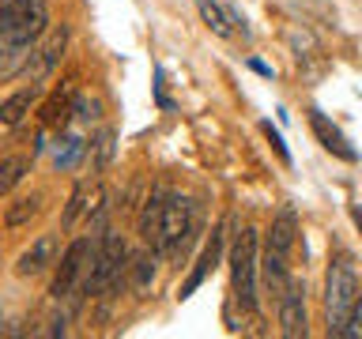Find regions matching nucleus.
I'll return each instance as SVG.
<instances>
[{
	"label": "nucleus",
	"instance_id": "obj_14",
	"mask_svg": "<svg viewBox=\"0 0 362 339\" xmlns=\"http://www.w3.org/2000/svg\"><path fill=\"white\" fill-rule=\"evenodd\" d=\"M42 211V192H30V196H16L4 208V226L8 230H19V226H27L34 215Z\"/></svg>",
	"mask_w": 362,
	"mask_h": 339
},
{
	"label": "nucleus",
	"instance_id": "obj_9",
	"mask_svg": "<svg viewBox=\"0 0 362 339\" xmlns=\"http://www.w3.org/2000/svg\"><path fill=\"white\" fill-rule=\"evenodd\" d=\"M223 245H226V222L223 226H215L211 230V242L200 249V256H197V264H192V271H189V279L181 282V298H192V294H197L200 287H204V279L211 275V268L219 264V256H223Z\"/></svg>",
	"mask_w": 362,
	"mask_h": 339
},
{
	"label": "nucleus",
	"instance_id": "obj_13",
	"mask_svg": "<svg viewBox=\"0 0 362 339\" xmlns=\"http://www.w3.org/2000/svg\"><path fill=\"white\" fill-rule=\"evenodd\" d=\"M64 45H68V27L53 30V34H49V42H45L38 53H30V56H34V72H38V76H49L53 68L61 64V56H64Z\"/></svg>",
	"mask_w": 362,
	"mask_h": 339
},
{
	"label": "nucleus",
	"instance_id": "obj_1",
	"mask_svg": "<svg viewBox=\"0 0 362 339\" xmlns=\"http://www.w3.org/2000/svg\"><path fill=\"white\" fill-rule=\"evenodd\" d=\"M257 275H260V230L242 226L230 249V290L238 309L257 316L260 313V294H257Z\"/></svg>",
	"mask_w": 362,
	"mask_h": 339
},
{
	"label": "nucleus",
	"instance_id": "obj_27",
	"mask_svg": "<svg viewBox=\"0 0 362 339\" xmlns=\"http://www.w3.org/2000/svg\"><path fill=\"white\" fill-rule=\"evenodd\" d=\"M351 219H355V226L362 230V208H351Z\"/></svg>",
	"mask_w": 362,
	"mask_h": 339
},
{
	"label": "nucleus",
	"instance_id": "obj_21",
	"mask_svg": "<svg viewBox=\"0 0 362 339\" xmlns=\"http://www.w3.org/2000/svg\"><path fill=\"white\" fill-rule=\"evenodd\" d=\"M260 132L268 136V143H272V151L279 155V162H283V166H291L294 158H291V147L283 143V136H279V129H272V121H264V124H260Z\"/></svg>",
	"mask_w": 362,
	"mask_h": 339
},
{
	"label": "nucleus",
	"instance_id": "obj_2",
	"mask_svg": "<svg viewBox=\"0 0 362 339\" xmlns=\"http://www.w3.org/2000/svg\"><path fill=\"white\" fill-rule=\"evenodd\" d=\"M49 27V8L45 0H4L0 11V42L8 56H23Z\"/></svg>",
	"mask_w": 362,
	"mask_h": 339
},
{
	"label": "nucleus",
	"instance_id": "obj_15",
	"mask_svg": "<svg viewBox=\"0 0 362 339\" xmlns=\"http://www.w3.org/2000/svg\"><path fill=\"white\" fill-rule=\"evenodd\" d=\"M197 11L204 19V27H208L215 38H230V8H223L219 0H197Z\"/></svg>",
	"mask_w": 362,
	"mask_h": 339
},
{
	"label": "nucleus",
	"instance_id": "obj_10",
	"mask_svg": "<svg viewBox=\"0 0 362 339\" xmlns=\"http://www.w3.org/2000/svg\"><path fill=\"white\" fill-rule=\"evenodd\" d=\"M310 129H313V136H317V143L325 147L328 155H336V158H344V162H358V151L351 147V140L344 132L336 129L332 121L325 117L321 109H310Z\"/></svg>",
	"mask_w": 362,
	"mask_h": 339
},
{
	"label": "nucleus",
	"instance_id": "obj_20",
	"mask_svg": "<svg viewBox=\"0 0 362 339\" xmlns=\"http://www.w3.org/2000/svg\"><path fill=\"white\" fill-rule=\"evenodd\" d=\"M155 264H158V260H155L151 253H144V256L132 260V287H136V290H147V287L155 282V271H158Z\"/></svg>",
	"mask_w": 362,
	"mask_h": 339
},
{
	"label": "nucleus",
	"instance_id": "obj_7",
	"mask_svg": "<svg viewBox=\"0 0 362 339\" xmlns=\"http://www.w3.org/2000/svg\"><path fill=\"white\" fill-rule=\"evenodd\" d=\"M95 249L98 245H90V237H76L72 245L61 253V264H57V275H53V287L49 294L57 302L68 298L79 282H87V271H90V260H95Z\"/></svg>",
	"mask_w": 362,
	"mask_h": 339
},
{
	"label": "nucleus",
	"instance_id": "obj_17",
	"mask_svg": "<svg viewBox=\"0 0 362 339\" xmlns=\"http://www.w3.org/2000/svg\"><path fill=\"white\" fill-rule=\"evenodd\" d=\"M30 162H34L30 155H11V158H4V166H0V192H11V189H16L19 181L30 174Z\"/></svg>",
	"mask_w": 362,
	"mask_h": 339
},
{
	"label": "nucleus",
	"instance_id": "obj_6",
	"mask_svg": "<svg viewBox=\"0 0 362 339\" xmlns=\"http://www.w3.org/2000/svg\"><path fill=\"white\" fill-rule=\"evenodd\" d=\"M124 268H132L124 237L121 234H102V242L95 249V260H90V271H87V282H83L87 298H102V294L117 290Z\"/></svg>",
	"mask_w": 362,
	"mask_h": 339
},
{
	"label": "nucleus",
	"instance_id": "obj_19",
	"mask_svg": "<svg viewBox=\"0 0 362 339\" xmlns=\"http://www.w3.org/2000/svg\"><path fill=\"white\" fill-rule=\"evenodd\" d=\"M83 147H87V143L79 140V136H68V140L53 151V166H57V170H72V166L79 162V155H83Z\"/></svg>",
	"mask_w": 362,
	"mask_h": 339
},
{
	"label": "nucleus",
	"instance_id": "obj_5",
	"mask_svg": "<svg viewBox=\"0 0 362 339\" xmlns=\"http://www.w3.org/2000/svg\"><path fill=\"white\" fill-rule=\"evenodd\" d=\"M298 242V219H294L291 208H283L276 219H272L268 234H264V256H260V275L272 290H279L287 282V260H291V249Z\"/></svg>",
	"mask_w": 362,
	"mask_h": 339
},
{
	"label": "nucleus",
	"instance_id": "obj_26",
	"mask_svg": "<svg viewBox=\"0 0 362 339\" xmlns=\"http://www.w3.org/2000/svg\"><path fill=\"white\" fill-rule=\"evenodd\" d=\"M249 68H253L257 76H264V79H272V68H268L264 61H257V56H253V61H249Z\"/></svg>",
	"mask_w": 362,
	"mask_h": 339
},
{
	"label": "nucleus",
	"instance_id": "obj_3",
	"mask_svg": "<svg viewBox=\"0 0 362 339\" xmlns=\"http://www.w3.org/2000/svg\"><path fill=\"white\" fill-rule=\"evenodd\" d=\"M362 298L358 290V275L351 268V260L339 253L332 256L328 264V275H325V316H328V335H344L347 332V321H351V309L355 302Z\"/></svg>",
	"mask_w": 362,
	"mask_h": 339
},
{
	"label": "nucleus",
	"instance_id": "obj_25",
	"mask_svg": "<svg viewBox=\"0 0 362 339\" xmlns=\"http://www.w3.org/2000/svg\"><path fill=\"white\" fill-rule=\"evenodd\" d=\"M155 98H158V106H163V109H174V102H170L166 90H163V68H155Z\"/></svg>",
	"mask_w": 362,
	"mask_h": 339
},
{
	"label": "nucleus",
	"instance_id": "obj_24",
	"mask_svg": "<svg viewBox=\"0 0 362 339\" xmlns=\"http://www.w3.org/2000/svg\"><path fill=\"white\" fill-rule=\"evenodd\" d=\"M110 155H113V136H110V132H102V140H98V166H106V162H110Z\"/></svg>",
	"mask_w": 362,
	"mask_h": 339
},
{
	"label": "nucleus",
	"instance_id": "obj_23",
	"mask_svg": "<svg viewBox=\"0 0 362 339\" xmlns=\"http://www.w3.org/2000/svg\"><path fill=\"white\" fill-rule=\"evenodd\" d=\"M344 335L362 339V298L355 302V309H351V321H347V332H344Z\"/></svg>",
	"mask_w": 362,
	"mask_h": 339
},
{
	"label": "nucleus",
	"instance_id": "obj_12",
	"mask_svg": "<svg viewBox=\"0 0 362 339\" xmlns=\"http://www.w3.org/2000/svg\"><path fill=\"white\" fill-rule=\"evenodd\" d=\"M38 95H42L38 87H19V90H11V95L0 102V121H4L8 129H16V124L27 117L34 106H38Z\"/></svg>",
	"mask_w": 362,
	"mask_h": 339
},
{
	"label": "nucleus",
	"instance_id": "obj_11",
	"mask_svg": "<svg viewBox=\"0 0 362 339\" xmlns=\"http://www.w3.org/2000/svg\"><path fill=\"white\" fill-rule=\"evenodd\" d=\"M49 264H57V237L53 234H42L38 242H30V249H23V253H19L16 275H23V279L42 275Z\"/></svg>",
	"mask_w": 362,
	"mask_h": 339
},
{
	"label": "nucleus",
	"instance_id": "obj_8",
	"mask_svg": "<svg viewBox=\"0 0 362 339\" xmlns=\"http://www.w3.org/2000/svg\"><path fill=\"white\" fill-rule=\"evenodd\" d=\"M276 313H279V332L287 339H298L310 332V321H305V287L298 279H287L276 290Z\"/></svg>",
	"mask_w": 362,
	"mask_h": 339
},
{
	"label": "nucleus",
	"instance_id": "obj_18",
	"mask_svg": "<svg viewBox=\"0 0 362 339\" xmlns=\"http://www.w3.org/2000/svg\"><path fill=\"white\" fill-rule=\"evenodd\" d=\"M87 203H90L87 185H76L72 192H68V203H64V215H61V226H64V230H72V226L79 222V215L87 211Z\"/></svg>",
	"mask_w": 362,
	"mask_h": 339
},
{
	"label": "nucleus",
	"instance_id": "obj_22",
	"mask_svg": "<svg viewBox=\"0 0 362 339\" xmlns=\"http://www.w3.org/2000/svg\"><path fill=\"white\" fill-rule=\"evenodd\" d=\"M72 113H76V121H79V124H87V121H95V117H98V102L76 98V102H72Z\"/></svg>",
	"mask_w": 362,
	"mask_h": 339
},
{
	"label": "nucleus",
	"instance_id": "obj_4",
	"mask_svg": "<svg viewBox=\"0 0 362 339\" xmlns=\"http://www.w3.org/2000/svg\"><path fill=\"white\" fill-rule=\"evenodd\" d=\"M197 222H200L197 203H192L189 196H181V192H166L163 215H158L155 253H163V256L185 253V245L192 242V234H197Z\"/></svg>",
	"mask_w": 362,
	"mask_h": 339
},
{
	"label": "nucleus",
	"instance_id": "obj_16",
	"mask_svg": "<svg viewBox=\"0 0 362 339\" xmlns=\"http://www.w3.org/2000/svg\"><path fill=\"white\" fill-rule=\"evenodd\" d=\"M163 203H166V192L158 189V192L147 196L144 211H140V237H144V242H151V245H155V234H158V215H163Z\"/></svg>",
	"mask_w": 362,
	"mask_h": 339
}]
</instances>
